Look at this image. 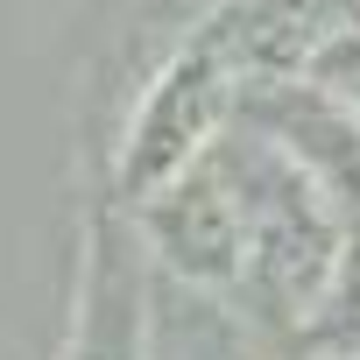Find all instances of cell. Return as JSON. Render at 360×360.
<instances>
[{
  "label": "cell",
  "mask_w": 360,
  "mask_h": 360,
  "mask_svg": "<svg viewBox=\"0 0 360 360\" xmlns=\"http://www.w3.org/2000/svg\"><path fill=\"white\" fill-rule=\"evenodd\" d=\"M71 360H148V346H141V269L120 255L113 226H92V248H85Z\"/></svg>",
  "instance_id": "obj_3"
},
{
  "label": "cell",
  "mask_w": 360,
  "mask_h": 360,
  "mask_svg": "<svg viewBox=\"0 0 360 360\" xmlns=\"http://www.w3.org/2000/svg\"><path fill=\"white\" fill-rule=\"evenodd\" d=\"M141 233H148V255H155L176 283L219 290V283H240V269H248L240 198L226 191V176H219L205 155L141 198Z\"/></svg>",
  "instance_id": "obj_1"
},
{
  "label": "cell",
  "mask_w": 360,
  "mask_h": 360,
  "mask_svg": "<svg viewBox=\"0 0 360 360\" xmlns=\"http://www.w3.org/2000/svg\"><path fill=\"white\" fill-rule=\"evenodd\" d=\"M219 113H226V64H219L212 43H198V50H184V57L141 92V106H134V141H127V155H120V191L141 205L155 184H169L176 169H191L198 148L212 141Z\"/></svg>",
  "instance_id": "obj_2"
}]
</instances>
